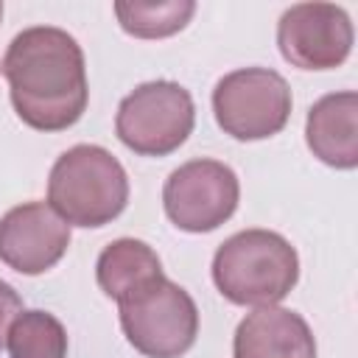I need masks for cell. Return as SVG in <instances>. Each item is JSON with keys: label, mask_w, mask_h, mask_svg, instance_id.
<instances>
[{"label": "cell", "mask_w": 358, "mask_h": 358, "mask_svg": "<svg viewBox=\"0 0 358 358\" xmlns=\"http://www.w3.org/2000/svg\"><path fill=\"white\" fill-rule=\"evenodd\" d=\"M0 17H3V3H0Z\"/></svg>", "instance_id": "obj_16"}, {"label": "cell", "mask_w": 358, "mask_h": 358, "mask_svg": "<svg viewBox=\"0 0 358 358\" xmlns=\"http://www.w3.org/2000/svg\"><path fill=\"white\" fill-rule=\"evenodd\" d=\"M241 199L235 171L218 159H190L171 171L162 187V207L185 232H213L232 218Z\"/></svg>", "instance_id": "obj_7"}, {"label": "cell", "mask_w": 358, "mask_h": 358, "mask_svg": "<svg viewBox=\"0 0 358 358\" xmlns=\"http://www.w3.org/2000/svg\"><path fill=\"white\" fill-rule=\"evenodd\" d=\"M196 11L193 0L168 3H115V17L120 28L137 39H162L182 31Z\"/></svg>", "instance_id": "obj_14"}, {"label": "cell", "mask_w": 358, "mask_h": 358, "mask_svg": "<svg viewBox=\"0 0 358 358\" xmlns=\"http://www.w3.org/2000/svg\"><path fill=\"white\" fill-rule=\"evenodd\" d=\"M8 358H67V330L48 310H22L6 336Z\"/></svg>", "instance_id": "obj_13"}, {"label": "cell", "mask_w": 358, "mask_h": 358, "mask_svg": "<svg viewBox=\"0 0 358 358\" xmlns=\"http://www.w3.org/2000/svg\"><path fill=\"white\" fill-rule=\"evenodd\" d=\"M48 204L73 227H103L129 204V176L117 157L101 145L67 148L50 168Z\"/></svg>", "instance_id": "obj_3"}, {"label": "cell", "mask_w": 358, "mask_h": 358, "mask_svg": "<svg viewBox=\"0 0 358 358\" xmlns=\"http://www.w3.org/2000/svg\"><path fill=\"white\" fill-rule=\"evenodd\" d=\"M193 123L196 106L182 84L145 81L120 101L115 134L140 157H168L187 140Z\"/></svg>", "instance_id": "obj_5"}, {"label": "cell", "mask_w": 358, "mask_h": 358, "mask_svg": "<svg viewBox=\"0 0 358 358\" xmlns=\"http://www.w3.org/2000/svg\"><path fill=\"white\" fill-rule=\"evenodd\" d=\"M352 22L341 6L296 3L277 22V48L299 70H333L352 50Z\"/></svg>", "instance_id": "obj_8"}, {"label": "cell", "mask_w": 358, "mask_h": 358, "mask_svg": "<svg viewBox=\"0 0 358 358\" xmlns=\"http://www.w3.org/2000/svg\"><path fill=\"white\" fill-rule=\"evenodd\" d=\"M299 280L296 249L271 229H243L213 257V282L232 305H277Z\"/></svg>", "instance_id": "obj_2"}, {"label": "cell", "mask_w": 358, "mask_h": 358, "mask_svg": "<svg viewBox=\"0 0 358 358\" xmlns=\"http://www.w3.org/2000/svg\"><path fill=\"white\" fill-rule=\"evenodd\" d=\"M305 140L324 165L352 171L358 165V95L352 90L322 95L308 109Z\"/></svg>", "instance_id": "obj_11"}, {"label": "cell", "mask_w": 358, "mask_h": 358, "mask_svg": "<svg viewBox=\"0 0 358 358\" xmlns=\"http://www.w3.org/2000/svg\"><path fill=\"white\" fill-rule=\"evenodd\" d=\"M213 115L235 140H266L291 117V87L271 67L232 70L213 90Z\"/></svg>", "instance_id": "obj_6"}, {"label": "cell", "mask_w": 358, "mask_h": 358, "mask_svg": "<svg viewBox=\"0 0 358 358\" xmlns=\"http://www.w3.org/2000/svg\"><path fill=\"white\" fill-rule=\"evenodd\" d=\"M22 313V296L14 291V285H8L6 280H0V347L6 344L8 327L11 322Z\"/></svg>", "instance_id": "obj_15"}, {"label": "cell", "mask_w": 358, "mask_h": 358, "mask_svg": "<svg viewBox=\"0 0 358 358\" xmlns=\"http://www.w3.org/2000/svg\"><path fill=\"white\" fill-rule=\"evenodd\" d=\"M70 246V224L50 204L25 201L0 218V260L20 274H42L53 268Z\"/></svg>", "instance_id": "obj_9"}, {"label": "cell", "mask_w": 358, "mask_h": 358, "mask_svg": "<svg viewBox=\"0 0 358 358\" xmlns=\"http://www.w3.org/2000/svg\"><path fill=\"white\" fill-rule=\"evenodd\" d=\"M17 117L36 131H64L81 120L90 87L84 50L56 25L20 31L0 64Z\"/></svg>", "instance_id": "obj_1"}, {"label": "cell", "mask_w": 358, "mask_h": 358, "mask_svg": "<svg viewBox=\"0 0 358 358\" xmlns=\"http://www.w3.org/2000/svg\"><path fill=\"white\" fill-rule=\"evenodd\" d=\"M157 277H162V263L157 252L137 238L112 241L109 246H103L95 263L98 288L115 302L129 299Z\"/></svg>", "instance_id": "obj_12"}, {"label": "cell", "mask_w": 358, "mask_h": 358, "mask_svg": "<svg viewBox=\"0 0 358 358\" xmlns=\"http://www.w3.org/2000/svg\"><path fill=\"white\" fill-rule=\"evenodd\" d=\"M232 358H316V338L296 310L266 305L235 327Z\"/></svg>", "instance_id": "obj_10"}, {"label": "cell", "mask_w": 358, "mask_h": 358, "mask_svg": "<svg viewBox=\"0 0 358 358\" xmlns=\"http://www.w3.org/2000/svg\"><path fill=\"white\" fill-rule=\"evenodd\" d=\"M126 341L145 358H182L199 336L193 296L165 274L117 302Z\"/></svg>", "instance_id": "obj_4"}]
</instances>
